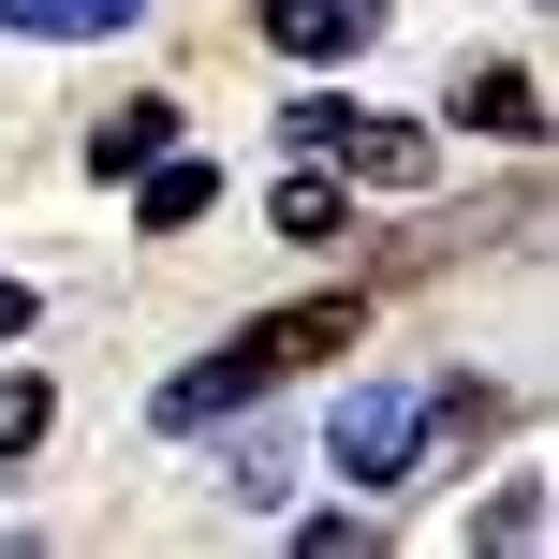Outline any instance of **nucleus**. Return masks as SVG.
<instances>
[{"mask_svg": "<svg viewBox=\"0 0 559 559\" xmlns=\"http://www.w3.org/2000/svg\"><path fill=\"white\" fill-rule=\"evenodd\" d=\"M29 324H45V295H29V280H15V265H0V354H15V338H29Z\"/></svg>", "mask_w": 559, "mask_h": 559, "instance_id": "10", "label": "nucleus"}, {"mask_svg": "<svg viewBox=\"0 0 559 559\" xmlns=\"http://www.w3.org/2000/svg\"><path fill=\"white\" fill-rule=\"evenodd\" d=\"M265 45L280 59H368L383 45V0H265Z\"/></svg>", "mask_w": 559, "mask_h": 559, "instance_id": "3", "label": "nucleus"}, {"mask_svg": "<svg viewBox=\"0 0 559 559\" xmlns=\"http://www.w3.org/2000/svg\"><path fill=\"white\" fill-rule=\"evenodd\" d=\"M163 147H177V104H118L104 133H88V177H147Z\"/></svg>", "mask_w": 559, "mask_h": 559, "instance_id": "8", "label": "nucleus"}, {"mask_svg": "<svg viewBox=\"0 0 559 559\" xmlns=\"http://www.w3.org/2000/svg\"><path fill=\"white\" fill-rule=\"evenodd\" d=\"M45 413H59V397H45V383H29V368H0V472H15V456H29V442H45Z\"/></svg>", "mask_w": 559, "mask_h": 559, "instance_id": "9", "label": "nucleus"}, {"mask_svg": "<svg viewBox=\"0 0 559 559\" xmlns=\"http://www.w3.org/2000/svg\"><path fill=\"white\" fill-rule=\"evenodd\" d=\"M456 118L501 133V147H531L545 133V74H531V59H486V74H456Z\"/></svg>", "mask_w": 559, "mask_h": 559, "instance_id": "4", "label": "nucleus"}, {"mask_svg": "<svg viewBox=\"0 0 559 559\" xmlns=\"http://www.w3.org/2000/svg\"><path fill=\"white\" fill-rule=\"evenodd\" d=\"M265 222L295 236V251H338V222H354V192H338L324 163H295V177H280V192H265Z\"/></svg>", "mask_w": 559, "mask_h": 559, "instance_id": "6", "label": "nucleus"}, {"mask_svg": "<svg viewBox=\"0 0 559 559\" xmlns=\"http://www.w3.org/2000/svg\"><path fill=\"white\" fill-rule=\"evenodd\" d=\"M280 133L324 177H354V192H427V177H442V147H427L413 118H368V104H280Z\"/></svg>", "mask_w": 559, "mask_h": 559, "instance_id": "1", "label": "nucleus"}, {"mask_svg": "<svg viewBox=\"0 0 559 559\" xmlns=\"http://www.w3.org/2000/svg\"><path fill=\"white\" fill-rule=\"evenodd\" d=\"M206 206H222V163H192V147H163V163H147V192H133V222H147V236H192Z\"/></svg>", "mask_w": 559, "mask_h": 559, "instance_id": "5", "label": "nucleus"}, {"mask_svg": "<svg viewBox=\"0 0 559 559\" xmlns=\"http://www.w3.org/2000/svg\"><path fill=\"white\" fill-rule=\"evenodd\" d=\"M147 0H0V29H29V45H104V29H133Z\"/></svg>", "mask_w": 559, "mask_h": 559, "instance_id": "7", "label": "nucleus"}, {"mask_svg": "<svg viewBox=\"0 0 559 559\" xmlns=\"http://www.w3.org/2000/svg\"><path fill=\"white\" fill-rule=\"evenodd\" d=\"M324 456L354 486H427V383H354L324 427Z\"/></svg>", "mask_w": 559, "mask_h": 559, "instance_id": "2", "label": "nucleus"}]
</instances>
